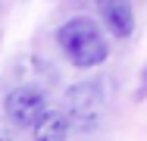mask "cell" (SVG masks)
Segmentation results:
<instances>
[{"label": "cell", "mask_w": 147, "mask_h": 141, "mask_svg": "<svg viewBox=\"0 0 147 141\" xmlns=\"http://www.w3.org/2000/svg\"><path fill=\"white\" fill-rule=\"evenodd\" d=\"M103 85L100 82H78L69 88L66 94V104H69V119L78 125V129H94L100 122V113H103Z\"/></svg>", "instance_id": "3"}, {"label": "cell", "mask_w": 147, "mask_h": 141, "mask_svg": "<svg viewBox=\"0 0 147 141\" xmlns=\"http://www.w3.org/2000/svg\"><path fill=\"white\" fill-rule=\"evenodd\" d=\"M69 138V116L59 110H47L34 122V141H66Z\"/></svg>", "instance_id": "5"}, {"label": "cell", "mask_w": 147, "mask_h": 141, "mask_svg": "<svg viewBox=\"0 0 147 141\" xmlns=\"http://www.w3.org/2000/svg\"><path fill=\"white\" fill-rule=\"evenodd\" d=\"M100 19L110 35L116 38H131L135 31V9H131V0H94Z\"/></svg>", "instance_id": "4"}, {"label": "cell", "mask_w": 147, "mask_h": 141, "mask_svg": "<svg viewBox=\"0 0 147 141\" xmlns=\"http://www.w3.org/2000/svg\"><path fill=\"white\" fill-rule=\"evenodd\" d=\"M3 113L16 129H34V122L47 113V94L34 85H19L6 94Z\"/></svg>", "instance_id": "2"}, {"label": "cell", "mask_w": 147, "mask_h": 141, "mask_svg": "<svg viewBox=\"0 0 147 141\" xmlns=\"http://www.w3.org/2000/svg\"><path fill=\"white\" fill-rule=\"evenodd\" d=\"M0 141H6V135H3V129H0Z\"/></svg>", "instance_id": "7"}, {"label": "cell", "mask_w": 147, "mask_h": 141, "mask_svg": "<svg viewBox=\"0 0 147 141\" xmlns=\"http://www.w3.org/2000/svg\"><path fill=\"white\" fill-rule=\"evenodd\" d=\"M57 44L66 54V60L78 69H94L110 56V44H107L103 31L97 28V22H91L85 16L63 22L57 28Z\"/></svg>", "instance_id": "1"}, {"label": "cell", "mask_w": 147, "mask_h": 141, "mask_svg": "<svg viewBox=\"0 0 147 141\" xmlns=\"http://www.w3.org/2000/svg\"><path fill=\"white\" fill-rule=\"evenodd\" d=\"M141 88L147 91V66H144V72H141Z\"/></svg>", "instance_id": "6"}]
</instances>
